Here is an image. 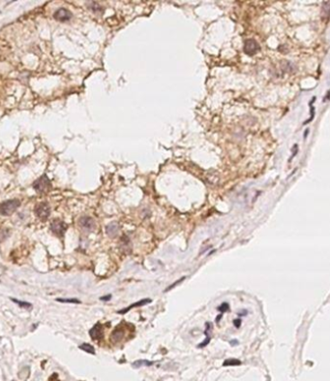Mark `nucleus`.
I'll list each match as a JSON object with an SVG mask.
<instances>
[{
  "instance_id": "24",
  "label": "nucleus",
  "mask_w": 330,
  "mask_h": 381,
  "mask_svg": "<svg viewBox=\"0 0 330 381\" xmlns=\"http://www.w3.org/2000/svg\"><path fill=\"white\" fill-rule=\"evenodd\" d=\"M247 312H248V311H247V310H245V311H243V312H240V313H239V315H246V314H247Z\"/></svg>"
},
{
  "instance_id": "7",
  "label": "nucleus",
  "mask_w": 330,
  "mask_h": 381,
  "mask_svg": "<svg viewBox=\"0 0 330 381\" xmlns=\"http://www.w3.org/2000/svg\"><path fill=\"white\" fill-rule=\"evenodd\" d=\"M89 336L93 340H102L104 336V331H103V326L101 323H96L89 331Z\"/></svg>"
},
{
  "instance_id": "4",
  "label": "nucleus",
  "mask_w": 330,
  "mask_h": 381,
  "mask_svg": "<svg viewBox=\"0 0 330 381\" xmlns=\"http://www.w3.org/2000/svg\"><path fill=\"white\" fill-rule=\"evenodd\" d=\"M51 230L57 237H62L67 230V225L62 220L55 219L51 223Z\"/></svg>"
},
{
  "instance_id": "16",
  "label": "nucleus",
  "mask_w": 330,
  "mask_h": 381,
  "mask_svg": "<svg viewBox=\"0 0 330 381\" xmlns=\"http://www.w3.org/2000/svg\"><path fill=\"white\" fill-rule=\"evenodd\" d=\"M153 363L152 362H148L146 360H139L136 361L135 363H133V367L134 368H140L141 366H151Z\"/></svg>"
},
{
  "instance_id": "5",
  "label": "nucleus",
  "mask_w": 330,
  "mask_h": 381,
  "mask_svg": "<svg viewBox=\"0 0 330 381\" xmlns=\"http://www.w3.org/2000/svg\"><path fill=\"white\" fill-rule=\"evenodd\" d=\"M260 45L257 44V42L254 39H248L244 43V52L246 54L252 56L256 54L258 51H260Z\"/></svg>"
},
{
  "instance_id": "22",
  "label": "nucleus",
  "mask_w": 330,
  "mask_h": 381,
  "mask_svg": "<svg viewBox=\"0 0 330 381\" xmlns=\"http://www.w3.org/2000/svg\"><path fill=\"white\" fill-rule=\"evenodd\" d=\"M111 298H112V295H108V296H105V297H101L100 300L101 301H109L111 300Z\"/></svg>"
},
{
  "instance_id": "19",
  "label": "nucleus",
  "mask_w": 330,
  "mask_h": 381,
  "mask_svg": "<svg viewBox=\"0 0 330 381\" xmlns=\"http://www.w3.org/2000/svg\"><path fill=\"white\" fill-rule=\"evenodd\" d=\"M210 340H211V337H210V336H206V339H205L204 340H203V341L201 342V343H200L199 346H197V347H200V348H203V347H205V346H206V345L210 342Z\"/></svg>"
},
{
  "instance_id": "14",
  "label": "nucleus",
  "mask_w": 330,
  "mask_h": 381,
  "mask_svg": "<svg viewBox=\"0 0 330 381\" xmlns=\"http://www.w3.org/2000/svg\"><path fill=\"white\" fill-rule=\"evenodd\" d=\"M241 362L237 359H228L225 360L223 364L224 367H228V366H237V365H240Z\"/></svg>"
},
{
  "instance_id": "6",
  "label": "nucleus",
  "mask_w": 330,
  "mask_h": 381,
  "mask_svg": "<svg viewBox=\"0 0 330 381\" xmlns=\"http://www.w3.org/2000/svg\"><path fill=\"white\" fill-rule=\"evenodd\" d=\"M79 225L81 229H83L84 231L90 232L93 231L95 228V222L94 219L92 218L90 216H81L80 218L79 219Z\"/></svg>"
},
{
  "instance_id": "21",
  "label": "nucleus",
  "mask_w": 330,
  "mask_h": 381,
  "mask_svg": "<svg viewBox=\"0 0 330 381\" xmlns=\"http://www.w3.org/2000/svg\"><path fill=\"white\" fill-rule=\"evenodd\" d=\"M48 381H60L59 380V378H58V375H57V373H53L51 377H49V379H48Z\"/></svg>"
},
{
  "instance_id": "23",
  "label": "nucleus",
  "mask_w": 330,
  "mask_h": 381,
  "mask_svg": "<svg viewBox=\"0 0 330 381\" xmlns=\"http://www.w3.org/2000/svg\"><path fill=\"white\" fill-rule=\"evenodd\" d=\"M230 343H232V345H236V344L238 343V341L237 340H232V341H230Z\"/></svg>"
},
{
  "instance_id": "11",
  "label": "nucleus",
  "mask_w": 330,
  "mask_h": 381,
  "mask_svg": "<svg viewBox=\"0 0 330 381\" xmlns=\"http://www.w3.org/2000/svg\"><path fill=\"white\" fill-rule=\"evenodd\" d=\"M106 232L108 234V237L111 238H114L117 236V234L119 232V226L116 222H112L107 226L106 228Z\"/></svg>"
},
{
  "instance_id": "17",
  "label": "nucleus",
  "mask_w": 330,
  "mask_h": 381,
  "mask_svg": "<svg viewBox=\"0 0 330 381\" xmlns=\"http://www.w3.org/2000/svg\"><path fill=\"white\" fill-rule=\"evenodd\" d=\"M229 309V306L228 303H223L222 304H220V307H218V310L222 314L225 313V311H228Z\"/></svg>"
},
{
  "instance_id": "20",
  "label": "nucleus",
  "mask_w": 330,
  "mask_h": 381,
  "mask_svg": "<svg viewBox=\"0 0 330 381\" xmlns=\"http://www.w3.org/2000/svg\"><path fill=\"white\" fill-rule=\"evenodd\" d=\"M241 323H242V321H241V319H234L233 320V325H234V327L235 328H239L240 326H241Z\"/></svg>"
},
{
  "instance_id": "15",
  "label": "nucleus",
  "mask_w": 330,
  "mask_h": 381,
  "mask_svg": "<svg viewBox=\"0 0 330 381\" xmlns=\"http://www.w3.org/2000/svg\"><path fill=\"white\" fill-rule=\"evenodd\" d=\"M11 300H12L14 303H16V304H18V306H20V307H23V308H30V307H32V304H31L30 303L23 302V301H20V300H16V299H14V298H12V299H11Z\"/></svg>"
},
{
  "instance_id": "10",
  "label": "nucleus",
  "mask_w": 330,
  "mask_h": 381,
  "mask_svg": "<svg viewBox=\"0 0 330 381\" xmlns=\"http://www.w3.org/2000/svg\"><path fill=\"white\" fill-rule=\"evenodd\" d=\"M150 303H152V300L151 299H144V300H140V301H139V302H137V303H134V304H132L130 307H126V308H124V309H121V310H119V311L117 312V313H119V314H125L126 312H128L130 309H132V308H134V307H142V306H145V304H150Z\"/></svg>"
},
{
  "instance_id": "1",
  "label": "nucleus",
  "mask_w": 330,
  "mask_h": 381,
  "mask_svg": "<svg viewBox=\"0 0 330 381\" xmlns=\"http://www.w3.org/2000/svg\"><path fill=\"white\" fill-rule=\"evenodd\" d=\"M20 202L16 199H12L3 202L0 205V214L3 216L12 215L15 211L20 208Z\"/></svg>"
},
{
  "instance_id": "2",
  "label": "nucleus",
  "mask_w": 330,
  "mask_h": 381,
  "mask_svg": "<svg viewBox=\"0 0 330 381\" xmlns=\"http://www.w3.org/2000/svg\"><path fill=\"white\" fill-rule=\"evenodd\" d=\"M32 186L35 189L36 192L40 194H44V193H48L49 190L51 189V182L46 175H43L42 177H40L33 182Z\"/></svg>"
},
{
  "instance_id": "9",
  "label": "nucleus",
  "mask_w": 330,
  "mask_h": 381,
  "mask_svg": "<svg viewBox=\"0 0 330 381\" xmlns=\"http://www.w3.org/2000/svg\"><path fill=\"white\" fill-rule=\"evenodd\" d=\"M124 335H125L124 330L122 328L116 327L112 331V333L111 335V341L112 343H118L119 341L122 340Z\"/></svg>"
},
{
  "instance_id": "12",
  "label": "nucleus",
  "mask_w": 330,
  "mask_h": 381,
  "mask_svg": "<svg viewBox=\"0 0 330 381\" xmlns=\"http://www.w3.org/2000/svg\"><path fill=\"white\" fill-rule=\"evenodd\" d=\"M79 348L81 349L82 351L89 353V354H93V355L95 354V348L89 343H82L79 346Z\"/></svg>"
},
{
  "instance_id": "3",
  "label": "nucleus",
  "mask_w": 330,
  "mask_h": 381,
  "mask_svg": "<svg viewBox=\"0 0 330 381\" xmlns=\"http://www.w3.org/2000/svg\"><path fill=\"white\" fill-rule=\"evenodd\" d=\"M34 213L38 218L45 221L48 218L49 215H51V207L48 206V203H45V202L39 203L36 205L34 209Z\"/></svg>"
},
{
  "instance_id": "18",
  "label": "nucleus",
  "mask_w": 330,
  "mask_h": 381,
  "mask_svg": "<svg viewBox=\"0 0 330 381\" xmlns=\"http://www.w3.org/2000/svg\"><path fill=\"white\" fill-rule=\"evenodd\" d=\"M184 279H185V276H183V277H181V279H179L178 280H176V281H175V282H174V283H173V284H172V285H170L169 287H168V288H167V289H166V290H165V292H167V291H169L170 289H172V288H173L174 286H176V285L180 284V283H181V281H183Z\"/></svg>"
},
{
  "instance_id": "13",
  "label": "nucleus",
  "mask_w": 330,
  "mask_h": 381,
  "mask_svg": "<svg viewBox=\"0 0 330 381\" xmlns=\"http://www.w3.org/2000/svg\"><path fill=\"white\" fill-rule=\"evenodd\" d=\"M56 301L59 303H67V304H80V301L76 298H67V299L58 298L56 299Z\"/></svg>"
},
{
  "instance_id": "8",
  "label": "nucleus",
  "mask_w": 330,
  "mask_h": 381,
  "mask_svg": "<svg viewBox=\"0 0 330 381\" xmlns=\"http://www.w3.org/2000/svg\"><path fill=\"white\" fill-rule=\"evenodd\" d=\"M53 17H54V19L59 20V21H67V20L72 19L73 14L67 9L60 8L53 14Z\"/></svg>"
}]
</instances>
